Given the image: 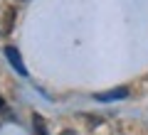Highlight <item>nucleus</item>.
I'll use <instances>...</instances> for the list:
<instances>
[{
  "label": "nucleus",
  "instance_id": "obj_5",
  "mask_svg": "<svg viewBox=\"0 0 148 135\" xmlns=\"http://www.w3.org/2000/svg\"><path fill=\"white\" fill-rule=\"evenodd\" d=\"M3 111H5V101L0 98V113H3Z\"/></svg>",
  "mask_w": 148,
  "mask_h": 135
},
{
  "label": "nucleus",
  "instance_id": "obj_3",
  "mask_svg": "<svg viewBox=\"0 0 148 135\" xmlns=\"http://www.w3.org/2000/svg\"><path fill=\"white\" fill-rule=\"evenodd\" d=\"M32 125H35V135H49L47 133V125H45V118L40 113L32 115Z\"/></svg>",
  "mask_w": 148,
  "mask_h": 135
},
{
  "label": "nucleus",
  "instance_id": "obj_1",
  "mask_svg": "<svg viewBox=\"0 0 148 135\" xmlns=\"http://www.w3.org/2000/svg\"><path fill=\"white\" fill-rule=\"evenodd\" d=\"M128 96V88L126 86H116L111 91H101V94H94V101L99 103H109V101H119V98H126Z\"/></svg>",
  "mask_w": 148,
  "mask_h": 135
},
{
  "label": "nucleus",
  "instance_id": "obj_4",
  "mask_svg": "<svg viewBox=\"0 0 148 135\" xmlns=\"http://www.w3.org/2000/svg\"><path fill=\"white\" fill-rule=\"evenodd\" d=\"M12 17H15V12H8V17H5V27H3V32H10L12 30Z\"/></svg>",
  "mask_w": 148,
  "mask_h": 135
},
{
  "label": "nucleus",
  "instance_id": "obj_6",
  "mask_svg": "<svg viewBox=\"0 0 148 135\" xmlns=\"http://www.w3.org/2000/svg\"><path fill=\"white\" fill-rule=\"evenodd\" d=\"M62 135H74V130H64V133Z\"/></svg>",
  "mask_w": 148,
  "mask_h": 135
},
{
  "label": "nucleus",
  "instance_id": "obj_2",
  "mask_svg": "<svg viewBox=\"0 0 148 135\" xmlns=\"http://www.w3.org/2000/svg\"><path fill=\"white\" fill-rule=\"evenodd\" d=\"M5 57H8V62H10V66L15 69L20 76H27V69H25V64H22V57H20V52H17V47H5Z\"/></svg>",
  "mask_w": 148,
  "mask_h": 135
}]
</instances>
